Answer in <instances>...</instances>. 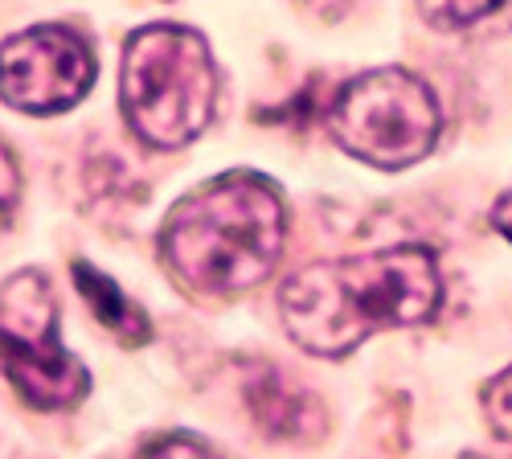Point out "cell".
<instances>
[{"label": "cell", "instance_id": "52a82bcc", "mask_svg": "<svg viewBox=\"0 0 512 459\" xmlns=\"http://www.w3.org/2000/svg\"><path fill=\"white\" fill-rule=\"evenodd\" d=\"M74 283L82 291V300L91 304V312L115 332L123 345H144L148 341V332H152L148 328V316L140 312V304L127 300L103 271H95L91 263H74Z\"/></svg>", "mask_w": 512, "mask_h": 459}, {"label": "cell", "instance_id": "8992f818", "mask_svg": "<svg viewBox=\"0 0 512 459\" xmlns=\"http://www.w3.org/2000/svg\"><path fill=\"white\" fill-rule=\"evenodd\" d=\"M95 82V54L62 25L13 33L0 46V99L29 115L70 111Z\"/></svg>", "mask_w": 512, "mask_h": 459}, {"label": "cell", "instance_id": "3957f363", "mask_svg": "<svg viewBox=\"0 0 512 459\" xmlns=\"http://www.w3.org/2000/svg\"><path fill=\"white\" fill-rule=\"evenodd\" d=\"M123 115L152 148L193 144L213 115L218 74L205 37L185 25H148L123 50Z\"/></svg>", "mask_w": 512, "mask_h": 459}, {"label": "cell", "instance_id": "9c48e42d", "mask_svg": "<svg viewBox=\"0 0 512 459\" xmlns=\"http://www.w3.org/2000/svg\"><path fill=\"white\" fill-rule=\"evenodd\" d=\"M484 414H488L492 431L512 443V365L484 386Z\"/></svg>", "mask_w": 512, "mask_h": 459}, {"label": "cell", "instance_id": "7c38bea8", "mask_svg": "<svg viewBox=\"0 0 512 459\" xmlns=\"http://www.w3.org/2000/svg\"><path fill=\"white\" fill-rule=\"evenodd\" d=\"M492 226L512 242V193H504V197L496 201V210H492Z\"/></svg>", "mask_w": 512, "mask_h": 459}, {"label": "cell", "instance_id": "4fadbf2b", "mask_svg": "<svg viewBox=\"0 0 512 459\" xmlns=\"http://www.w3.org/2000/svg\"><path fill=\"white\" fill-rule=\"evenodd\" d=\"M316 5H345V0H316Z\"/></svg>", "mask_w": 512, "mask_h": 459}, {"label": "cell", "instance_id": "6da1fadb", "mask_svg": "<svg viewBox=\"0 0 512 459\" xmlns=\"http://www.w3.org/2000/svg\"><path fill=\"white\" fill-rule=\"evenodd\" d=\"M439 300L443 279L431 250L390 246L295 271L279 291V312L295 345L316 357H345L381 328L426 324Z\"/></svg>", "mask_w": 512, "mask_h": 459}, {"label": "cell", "instance_id": "277c9868", "mask_svg": "<svg viewBox=\"0 0 512 459\" xmlns=\"http://www.w3.org/2000/svg\"><path fill=\"white\" fill-rule=\"evenodd\" d=\"M328 128L373 169H410L439 140V103L410 70H369L336 95Z\"/></svg>", "mask_w": 512, "mask_h": 459}, {"label": "cell", "instance_id": "7a4b0ae2", "mask_svg": "<svg viewBox=\"0 0 512 459\" xmlns=\"http://www.w3.org/2000/svg\"><path fill=\"white\" fill-rule=\"evenodd\" d=\"M283 201L259 177H218L189 193L160 230V250L181 283L230 296L263 283L283 250Z\"/></svg>", "mask_w": 512, "mask_h": 459}, {"label": "cell", "instance_id": "8fae6325", "mask_svg": "<svg viewBox=\"0 0 512 459\" xmlns=\"http://www.w3.org/2000/svg\"><path fill=\"white\" fill-rule=\"evenodd\" d=\"M140 459H218L205 443L197 439H185V435H173V439H164L156 447H148Z\"/></svg>", "mask_w": 512, "mask_h": 459}, {"label": "cell", "instance_id": "30bf717a", "mask_svg": "<svg viewBox=\"0 0 512 459\" xmlns=\"http://www.w3.org/2000/svg\"><path fill=\"white\" fill-rule=\"evenodd\" d=\"M17 201H21V173H17V160L13 152L0 144V230H5L17 214Z\"/></svg>", "mask_w": 512, "mask_h": 459}, {"label": "cell", "instance_id": "ba28073f", "mask_svg": "<svg viewBox=\"0 0 512 459\" xmlns=\"http://www.w3.org/2000/svg\"><path fill=\"white\" fill-rule=\"evenodd\" d=\"M426 21L439 25V29H463V25H476L480 17H488L492 9H500L504 0H418Z\"/></svg>", "mask_w": 512, "mask_h": 459}, {"label": "cell", "instance_id": "5b68a950", "mask_svg": "<svg viewBox=\"0 0 512 459\" xmlns=\"http://www.w3.org/2000/svg\"><path fill=\"white\" fill-rule=\"evenodd\" d=\"M0 373L37 410H70L91 390L58 341V304L41 271H17L0 287Z\"/></svg>", "mask_w": 512, "mask_h": 459}]
</instances>
